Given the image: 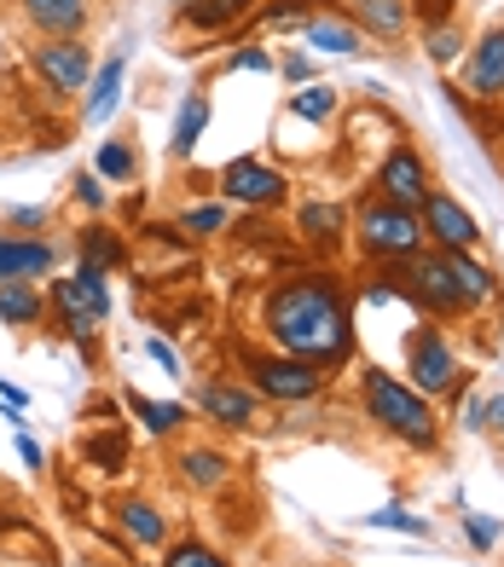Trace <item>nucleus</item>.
<instances>
[{"mask_svg":"<svg viewBox=\"0 0 504 567\" xmlns=\"http://www.w3.org/2000/svg\"><path fill=\"white\" fill-rule=\"evenodd\" d=\"M59 261H64V249L53 238H30V231H7V226H0V284L53 278Z\"/></svg>","mask_w":504,"mask_h":567,"instance_id":"obj_12","label":"nucleus"},{"mask_svg":"<svg viewBox=\"0 0 504 567\" xmlns=\"http://www.w3.org/2000/svg\"><path fill=\"white\" fill-rule=\"evenodd\" d=\"M47 319L41 284H0V324L7 330H35Z\"/></svg>","mask_w":504,"mask_h":567,"instance_id":"obj_24","label":"nucleus"},{"mask_svg":"<svg viewBox=\"0 0 504 567\" xmlns=\"http://www.w3.org/2000/svg\"><path fill=\"white\" fill-rule=\"evenodd\" d=\"M464 429H470V434H487V400H482V394L464 405Z\"/></svg>","mask_w":504,"mask_h":567,"instance_id":"obj_42","label":"nucleus"},{"mask_svg":"<svg viewBox=\"0 0 504 567\" xmlns=\"http://www.w3.org/2000/svg\"><path fill=\"white\" fill-rule=\"evenodd\" d=\"M285 116H290V122H313V127H325V122L337 116V87H325V82L296 87V93L285 99Z\"/></svg>","mask_w":504,"mask_h":567,"instance_id":"obj_28","label":"nucleus"},{"mask_svg":"<svg viewBox=\"0 0 504 567\" xmlns=\"http://www.w3.org/2000/svg\"><path fill=\"white\" fill-rule=\"evenodd\" d=\"M226 70H261V75H267V70H279V59H272L267 47H256V41H249V47H238V53L226 59Z\"/></svg>","mask_w":504,"mask_h":567,"instance_id":"obj_38","label":"nucleus"},{"mask_svg":"<svg viewBox=\"0 0 504 567\" xmlns=\"http://www.w3.org/2000/svg\"><path fill=\"white\" fill-rule=\"evenodd\" d=\"M360 411L371 429H383L389 441H400L407 452H435L441 446V411L435 400H423L407 377H394L383 365L360 371Z\"/></svg>","mask_w":504,"mask_h":567,"instance_id":"obj_2","label":"nucleus"},{"mask_svg":"<svg viewBox=\"0 0 504 567\" xmlns=\"http://www.w3.org/2000/svg\"><path fill=\"white\" fill-rule=\"evenodd\" d=\"M0 405H7V411H23V405H30V394L12 389V382H0Z\"/></svg>","mask_w":504,"mask_h":567,"instance_id":"obj_44","label":"nucleus"},{"mask_svg":"<svg viewBox=\"0 0 504 567\" xmlns=\"http://www.w3.org/2000/svg\"><path fill=\"white\" fill-rule=\"evenodd\" d=\"M459 75L475 99H504V23H487L459 59Z\"/></svg>","mask_w":504,"mask_h":567,"instance_id":"obj_13","label":"nucleus"},{"mask_svg":"<svg viewBox=\"0 0 504 567\" xmlns=\"http://www.w3.org/2000/svg\"><path fill=\"white\" fill-rule=\"evenodd\" d=\"M487 434L504 446V394H487Z\"/></svg>","mask_w":504,"mask_h":567,"instance_id":"obj_43","label":"nucleus"},{"mask_svg":"<svg viewBox=\"0 0 504 567\" xmlns=\"http://www.w3.org/2000/svg\"><path fill=\"white\" fill-rule=\"evenodd\" d=\"M215 192H220V203H233V209H279L290 197V174L261 163V157H233L215 174Z\"/></svg>","mask_w":504,"mask_h":567,"instance_id":"obj_7","label":"nucleus"},{"mask_svg":"<svg viewBox=\"0 0 504 567\" xmlns=\"http://www.w3.org/2000/svg\"><path fill=\"white\" fill-rule=\"evenodd\" d=\"M35 41H75L93 23V0H18Z\"/></svg>","mask_w":504,"mask_h":567,"instance_id":"obj_14","label":"nucleus"},{"mask_svg":"<svg viewBox=\"0 0 504 567\" xmlns=\"http://www.w3.org/2000/svg\"><path fill=\"white\" fill-rule=\"evenodd\" d=\"M249 7H256V0H181L186 23H192V30H204V35L233 30L238 18H249Z\"/></svg>","mask_w":504,"mask_h":567,"instance_id":"obj_27","label":"nucleus"},{"mask_svg":"<svg viewBox=\"0 0 504 567\" xmlns=\"http://www.w3.org/2000/svg\"><path fill=\"white\" fill-rule=\"evenodd\" d=\"M122 405H128V417H134L145 434H157V441H168V434L186 429V405H181V400H145L140 389H128V394H122Z\"/></svg>","mask_w":504,"mask_h":567,"instance_id":"obj_23","label":"nucleus"},{"mask_svg":"<svg viewBox=\"0 0 504 567\" xmlns=\"http://www.w3.org/2000/svg\"><path fill=\"white\" fill-rule=\"evenodd\" d=\"M30 70L53 93H82L93 82V47L82 35H75V41H35L30 47Z\"/></svg>","mask_w":504,"mask_h":567,"instance_id":"obj_10","label":"nucleus"},{"mask_svg":"<svg viewBox=\"0 0 504 567\" xmlns=\"http://www.w3.org/2000/svg\"><path fill=\"white\" fill-rule=\"evenodd\" d=\"M418 220H423V238H430V249H441V255H475V249H482V220H475L464 203L452 197V192H441V186L423 197Z\"/></svg>","mask_w":504,"mask_h":567,"instance_id":"obj_8","label":"nucleus"},{"mask_svg":"<svg viewBox=\"0 0 504 567\" xmlns=\"http://www.w3.org/2000/svg\"><path fill=\"white\" fill-rule=\"evenodd\" d=\"M319 7H325V0H267V7H261V23H267V30H290V23L301 30V23H308Z\"/></svg>","mask_w":504,"mask_h":567,"instance_id":"obj_33","label":"nucleus"},{"mask_svg":"<svg viewBox=\"0 0 504 567\" xmlns=\"http://www.w3.org/2000/svg\"><path fill=\"white\" fill-rule=\"evenodd\" d=\"M197 411H204L215 429H233V434H256L267 423L261 394L249 389V382H233V377H204L197 382Z\"/></svg>","mask_w":504,"mask_h":567,"instance_id":"obj_9","label":"nucleus"},{"mask_svg":"<svg viewBox=\"0 0 504 567\" xmlns=\"http://www.w3.org/2000/svg\"><path fill=\"white\" fill-rule=\"evenodd\" d=\"M116 527L128 533V545H140V550H163L168 545V522H163V509L151 498H122L116 504Z\"/></svg>","mask_w":504,"mask_h":567,"instance_id":"obj_20","label":"nucleus"},{"mask_svg":"<svg viewBox=\"0 0 504 567\" xmlns=\"http://www.w3.org/2000/svg\"><path fill=\"white\" fill-rule=\"evenodd\" d=\"M412 18H418V30L430 35L441 23H459V0H412Z\"/></svg>","mask_w":504,"mask_h":567,"instance_id":"obj_37","label":"nucleus"},{"mask_svg":"<svg viewBox=\"0 0 504 567\" xmlns=\"http://www.w3.org/2000/svg\"><path fill=\"white\" fill-rule=\"evenodd\" d=\"M93 463H105V470L116 475L122 470V457H128V429H111V434H93V441L82 446Z\"/></svg>","mask_w":504,"mask_h":567,"instance_id":"obj_35","label":"nucleus"},{"mask_svg":"<svg viewBox=\"0 0 504 567\" xmlns=\"http://www.w3.org/2000/svg\"><path fill=\"white\" fill-rule=\"evenodd\" d=\"M423 47H430V64H441V70H452L464 53H470V41H464V23H441V30H430L423 35Z\"/></svg>","mask_w":504,"mask_h":567,"instance_id":"obj_31","label":"nucleus"},{"mask_svg":"<svg viewBox=\"0 0 504 567\" xmlns=\"http://www.w3.org/2000/svg\"><path fill=\"white\" fill-rule=\"evenodd\" d=\"M371 192L383 203H400V209H423V197L435 192L430 157H423L412 140H394L383 151V163H377V174H371Z\"/></svg>","mask_w":504,"mask_h":567,"instance_id":"obj_6","label":"nucleus"},{"mask_svg":"<svg viewBox=\"0 0 504 567\" xmlns=\"http://www.w3.org/2000/svg\"><path fill=\"white\" fill-rule=\"evenodd\" d=\"M174 470H181V481L192 486V493H220V486L233 481V457H226L220 446H186L181 457H174Z\"/></svg>","mask_w":504,"mask_h":567,"instance_id":"obj_19","label":"nucleus"},{"mask_svg":"<svg viewBox=\"0 0 504 567\" xmlns=\"http://www.w3.org/2000/svg\"><path fill=\"white\" fill-rule=\"evenodd\" d=\"M93 174L105 179V186H134V179H140V151H134V140L93 145Z\"/></svg>","mask_w":504,"mask_h":567,"instance_id":"obj_25","label":"nucleus"},{"mask_svg":"<svg viewBox=\"0 0 504 567\" xmlns=\"http://www.w3.org/2000/svg\"><path fill=\"white\" fill-rule=\"evenodd\" d=\"M342 12L360 23V35L383 41V47H394V41L412 35V0H348Z\"/></svg>","mask_w":504,"mask_h":567,"instance_id":"obj_18","label":"nucleus"},{"mask_svg":"<svg viewBox=\"0 0 504 567\" xmlns=\"http://www.w3.org/2000/svg\"><path fill=\"white\" fill-rule=\"evenodd\" d=\"M244 377H249V389H256L261 400H272V405H308V400H319L325 389H331V371L308 365V359H290L279 348L244 353Z\"/></svg>","mask_w":504,"mask_h":567,"instance_id":"obj_5","label":"nucleus"},{"mask_svg":"<svg viewBox=\"0 0 504 567\" xmlns=\"http://www.w3.org/2000/svg\"><path fill=\"white\" fill-rule=\"evenodd\" d=\"M233 226V203H192V209H181L174 215V231L181 238H192V244H204V238H220V231Z\"/></svg>","mask_w":504,"mask_h":567,"instance_id":"obj_26","label":"nucleus"},{"mask_svg":"<svg viewBox=\"0 0 504 567\" xmlns=\"http://www.w3.org/2000/svg\"><path fill=\"white\" fill-rule=\"evenodd\" d=\"M204 127H209V93H204V87H192V93L181 99V111H174L168 157H174V163H186L192 151H197V140H204Z\"/></svg>","mask_w":504,"mask_h":567,"instance_id":"obj_21","label":"nucleus"},{"mask_svg":"<svg viewBox=\"0 0 504 567\" xmlns=\"http://www.w3.org/2000/svg\"><path fill=\"white\" fill-rule=\"evenodd\" d=\"M279 75H285V82H296V87H308L313 82V59L308 53H285L279 59Z\"/></svg>","mask_w":504,"mask_h":567,"instance_id":"obj_39","label":"nucleus"},{"mask_svg":"<svg viewBox=\"0 0 504 567\" xmlns=\"http://www.w3.org/2000/svg\"><path fill=\"white\" fill-rule=\"evenodd\" d=\"M53 313L59 324H75V319H88V324H105L111 319V284L105 272H93V267H75L70 278H53Z\"/></svg>","mask_w":504,"mask_h":567,"instance_id":"obj_11","label":"nucleus"},{"mask_svg":"<svg viewBox=\"0 0 504 567\" xmlns=\"http://www.w3.org/2000/svg\"><path fill=\"white\" fill-rule=\"evenodd\" d=\"M18 457H23V470H35V475L47 470V457H41V446H35V441H30V434H23V429H18Z\"/></svg>","mask_w":504,"mask_h":567,"instance_id":"obj_41","label":"nucleus"},{"mask_svg":"<svg viewBox=\"0 0 504 567\" xmlns=\"http://www.w3.org/2000/svg\"><path fill=\"white\" fill-rule=\"evenodd\" d=\"M366 527H383V533H407V538H430L435 527L423 522V515H412L407 504H383V509H371L366 515Z\"/></svg>","mask_w":504,"mask_h":567,"instance_id":"obj_30","label":"nucleus"},{"mask_svg":"<svg viewBox=\"0 0 504 567\" xmlns=\"http://www.w3.org/2000/svg\"><path fill=\"white\" fill-rule=\"evenodd\" d=\"M157 567H233V561H226L220 550H209L204 538H168Z\"/></svg>","mask_w":504,"mask_h":567,"instance_id":"obj_29","label":"nucleus"},{"mask_svg":"<svg viewBox=\"0 0 504 567\" xmlns=\"http://www.w3.org/2000/svg\"><path fill=\"white\" fill-rule=\"evenodd\" d=\"M348 244L360 249V261H366V267H400V261H412V255L430 249L418 209L383 203L377 192H366V197L354 203V226H348Z\"/></svg>","mask_w":504,"mask_h":567,"instance_id":"obj_3","label":"nucleus"},{"mask_svg":"<svg viewBox=\"0 0 504 567\" xmlns=\"http://www.w3.org/2000/svg\"><path fill=\"white\" fill-rule=\"evenodd\" d=\"M7 231H30V238H47V226H53V209L47 203H23V209H7V220H0Z\"/></svg>","mask_w":504,"mask_h":567,"instance_id":"obj_36","label":"nucleus"},{"mask_svg":"<svg viewBox=\"0 0 504 567\" xmlns=\"http://www.w3.org/2000/svg\"><path fill=\"white\" fill-rule=\"evenodd\" d=\"M70 197H75V209H88L93 220H99V215L111 209V192H105V179H99L93 168H82V174L70 179Z\"/></svg>","mask_w":504,"mask_h":567,"instance_id":"obj_34","label":"nucleus"},{"mask_svg":"<svg viewBox=\"0 0 504 567\" xmlns=\"http://www.w3.org/2000/svg\"><path fill=\"white\" fill-rule=\"evenodd\" d=\"M122 87H128V53H105V64H99L93 82L82 87V122L88 127L111 122L116 105H122Z\"/></svg>","mask_w":504,"mask_h":567,"instance_id":"obj_17","label":"nucleus"},{"mask_svg":"<svg viewBox=\"0 0 504 567\" xmlns=\"http://www.w3.org/2000/svg\"><path fill=\"white\" fill-rule=\"evenodd\" d=\"M348 226H354V215H348L342 203H331V197H313V203H301V209H296L301 244H308L313 255H325V261L348 244Z\"/></svg>","mask_w":504,"mask_h":567,"instance_id":"obj_15","label":"nucleus"},{"mask_svg":"<svg viewBox=\"0 0 504 567\" xmlns=\"http://www.w3.org/2000/svg\"><path fill=\"white\" fill-rule=\"evenodd\" d=\"M145 353H151V359H157V365H163L168 377H186V365H181V353H174V348H168L163 337H151V342H145Z\"/></svg>","mask_w":504,"mask_h":567,"instance_id":"obj_40","label":"nucleus"},{"mask_svg":"<svg viewBox=\"0 0 504 567\" xmlns=\"http://www.w3.org/2000/svg\"><path fill=\"white\" fill-rule=\"evenodd\" d=\"M407 382H412L423 400H452V394H464L470 382H475L464 371L459 348H452L446 324H435V319L412 324V337H407Z\"/></svg>","mask_w":504,"mask_h":567,"instance_id":"obj_4","label":"nucleus"},{"mask_svg":"<svg viewBox=\"0 0 504 567\" xmlns=\"http://www.w3.org/2000/svg\"><path fill=\"white\" fill-rule=\"evenodd\" d=\"M261 330L267 342L308 359L319 371H342L354 353V313H348V278L337 267H308L261 296Z\"/></svg>","mask_w":504,"mask_h":567,"instance_id":"obj_1","label":"nucleus"},{"mask_svg":"<svg viewBox=\"0 0 504 567\" xmlns=\"http://www.w3.org/2000/svg\"><path fill=\"white\" fill-rule=\"evenodd\" d=\"M301 41H308L313 53H331V59H366V35L342 7H319L308 23H301Z\"/></svg>","mask_w":504,"mask_h":567,"instance_id":"obj_16","label":"nucleus"},{"mask_svg":"<svg viewBox=\"0 0 504 567\" xmlns=\"http://www.w3.org/2000/svg\"><path fill=\"white\" fill-rule=\"evenodd\" d=\"M459 527H464V538H470V550H498V538H504V522L498 515H487V509H464L459 515Z\"/></svg>","mask_w":504,"mask_h":567,"instance_id":"obj_32","label":"nucleus"},{"mask_svg":"<svg viewBox=\"0 0 504 567\" xmlns=\"http://www.w3.org/2000/svg\"><path fill=\"white\" fill-rule=\"evenodd\" d=\"M75 255H82V267L105 272V278H111L116 267H128V244H122L105 220H93V226L75 231Z\"/></svg>","mask_w":504,"mask_h":567,"instance_id":"obj_22","label":"nucleus"}]
</instances>
